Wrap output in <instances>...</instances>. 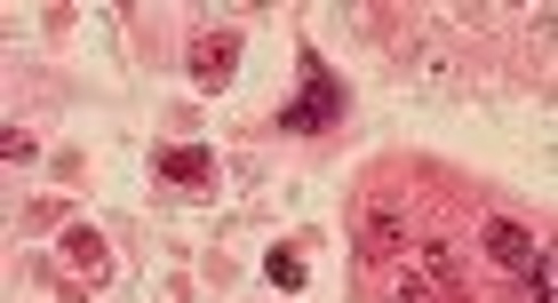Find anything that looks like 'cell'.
Listing matches in <instances>:
<instances>
[{"mask_svg": "<svg viewBox=\"0 0 558 303\" xmlns=\"http://www.w3.org/2000/svg\"><path fill=\"white\" fill-rule=\"evenodd\" d=\"M336 112H343V88H336V72H327L319 57H303V96H295L288 129H336Z\"/></svg>", "mask_w": 558, "mask_h": 303, "instance_id": "1", "label": "cell"}, {"mask_svg": "<svg viewBox=\"0 0 558 303\" xmlns=\"http://www.w3.org/2000/svg\"><path fill=\"white\" fill-rule=\"evenodd\" d=\"M160 175H168V184H184V192H208L216 184V152H199V144L160 152Z\"/></svg>", "mask_w": 558, "mask_h": 303, "instance_id": "2", "label": "cell"}, {"mask_svg": "<svg viewBox=\"0 0 558 303\" xmlns=\"http://www.w3.org/2000/svg\"><path fill=\"white\" fill-rule=\"evenodd\" d=\"M487 256L511 264V271H535L543 247H535V232H519V223H487Z\"/></svg>", "mask_w": 558, "mask_h": 303, "instance_id": "3", "label": "cell"}, {"mask_svg": "<svg viewBox=\"0 0 558 303\" xmlns=\"http://www.w3.org/2000/svg\"><path fill=\"white\" fill-rule=\"evenodd\" d=\"M232 57H240V40H232V33H208V40H199V48H192V72H199V81H208V88H216V81H223V72H232Z\"/></svg>", "mask_w": 558, "mask_h": 303, "instance_id": "4", "label": "cell"}, {"mask_svg": "<svg viewBox=\"0 0 558 303\" xmlns=\"http://www.w3.org/2000/svg\"><path fill=\"white\" fill-rule=\"evenodd\" d=\"M271 288H303V256H295V247H271Z\"/></svg>", "mask_w": 558, "mask_h": 303, "instance_id": "5", "label": "cell"}, {"mask_svg": "<svg viewBox=\"0 0 558 303\" xmlns=\"http://www.w3.org/2000/svg\"><path fill=\"white\" fill-rule=\"evenodd\" d=\"M399 303H439V295H430V288H408V295H399Z\"/></svg>", "mask_w": 558, "mask_h": 303, "instance_id": "6", "label": "cell"}]
</instances>
